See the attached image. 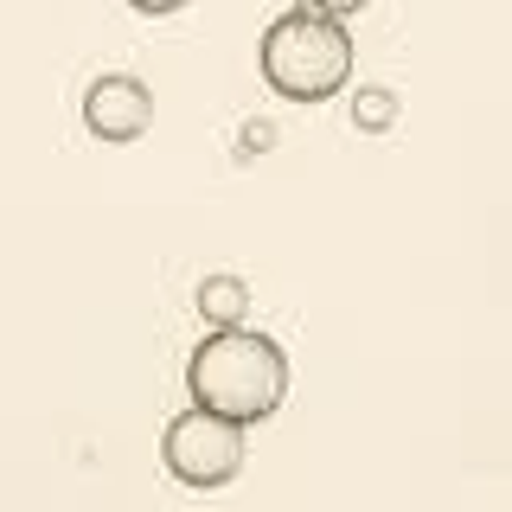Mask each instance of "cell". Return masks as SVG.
Segmentation results:
<instances>
[{
  "label": "cell",
  "mask_w": 512,
  "mask_h": 512,
  "mask_svg": "<svg viewBox=\"0 0 512 512\" xmlns=\"http://www.w3.org/2000/svg\"><path fill=\"white\" fill-rule=\"evenodd\" d=\"M244 429L250 423H237V416L192 404L186 416L167 423V436H160V461H167V474L180 480V487L218 493V487H231V480L244 474V461H250Z\"/></svg>",
  "instance_id": "3"
},
{
  "label": "cell",
  "mask_w": 512,
  "mask_h": 512,
  "mask_svg": "<svg viewBox=\"0 0 512 512\" xmlns=\"http://www.w3.org/2000/svg\"><path fill=\"white\" fill-rule=\"evenodd\" d=\"M199 314L212 320V327H244V314H250L244 276H205L199 282Z\"/></svg>",
  "instance_id": "5"
},
{
  "label": "cell",
  "mask_w": 512,
  "mask_h": 512,
  "mask_svg": "<svg viewBox=\"0 0 512 512\" xmlns=\"http://www.w3.org/2000/svg\"><path fill=\"white\" fill-rule=\"evenodd\" d=\"M237 148H244V160H250V154H263V148H276V128H269V122H250Z\"/></svg>",
  "instance_id": "7"
},
{
  "label": "cell",
  "mask_w": 512,
  "mask_h": 512,
  "mask_svg": "<svg viewBox=\"0 0 512 512\" xmlns=\"http://www.w3.org/2000/svg\"><path fill=\"white\" fill-rule=\"evenodd\" d=\"M186 391L237 423H269L288 397V352L256 327H212L186 359Z\"/></svg>",
  "instance_id": "1"
},
{
  "label": "cell",
  "mask_w": 512,
  "mask_h": 512,
  "mask_svg": "<svg viewBox=\"0 0 512 512\" xmlns=\"http://www.w3.org/2000/svg\"><path fill=\"white\" fill-rule=\"evenodd\" d=\"M256 64H263V84L282 103H327L352 77V32H346V20H333V13L301 0L295 13L269 20L263 45H256Z\"/></svg>",
  "instance_id": "2"
},
{
  "label": "cell",
  "mask_w": 512,
  "mask_h": 512,
  "mask_svg": "<svg viewBox=\"0 0 512 512\" xmlns=\"http://www.w3.org/2000/svg\"><path fill=\"white\" fill-rule=\"evenodd\" d=\"M391 122H397V96L384 84H359V96H352V128L359 135H384Z\"/></svg>",
  "instance_id": "6"
},
{
  "label": "cell",
  "mask_w": 512,
  "mask_h": 512,
  "mask_svg": "<svg viewBox=\"0 0 512 512\" xmlns=\"http://www.w3.org/2000/svg\"><path fill=\"white\" fill-rule=\"evenodd\" d=\"M84 128L103 141V148H128V141H141L154 128V90L141 84V77H128V71L96 77V84L84 90Z\"/></svg>",
  "instance_id": "4"
},
{
  "label": "cell",
  "mask_w": 512,
  "mask_h": 512,
  "mask_svg": "<svg viewBox=\"0 0 512 512\" xmlns=\"http://www.w3.org/2000/svg\"><path fill=\"white\" fill-rule=\"evenodd\" d=\"M308 7L333 13V20H352V13H365V7H372V0H308Z\"/></svg>",
  "instance_id": "8"
},
{
  "label": "cell",
  "mask_w": 512,
  "mask_h": 512,
  "mask_svg": "<svg viewBox=\"0 0 512 512\" xmlns=\"http://www.w3.org/2000/svg\"><path fill=\"white\" fill-rule=\"evenodd\" d=\"M128 7H135V13H148V20H167V13H180L186 0H128Z\"/></svg>",
  "instance_id": "9"
}]
</instances>
